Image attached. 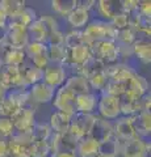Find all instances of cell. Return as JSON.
<instances>
[{
    "label": "cell",
    "mask_w": 151,
    "mask_h": 157,
    "mask_svg": "<svg viewBox=\"0 0 151 157\" xmlns=\"http://www.w3.org/2000/svg\"><path fill=\"white\" fill-rule=\"evenodd\" d=\"M0 82L7 88V89H13L16 86L24 85L21 81V70L18 67L12 66H3L2 67V77Z\"/></svg>",
    "instance_id": "20"
},
{
    "label": "cell",
    "mask_w": 151,
    "mask_h": 157,
    "mask_svg": "<svg viewBox=\"0 0 151 157\" xmlns=\"http://www.w3.org/2000/svg\"><path fill=\"white\" fill-rule=\"evenodd\" d=\"M95 9L99 13V16L101 20L104 21H110L116 14L121 13V4L120 0H99L96 2V7Z\"/></svg>",
    "instance_id": "19"
},
{
    "label": "cell",
    "mask_w": 151,
    "mask_h": 157,
    "mask_svg": "<svg viewBox=\"0 0 151 157\" xmlns=\"http://www.w3.org/2000/svg\"><path fill=\"white\" fill-rule=\"evenodd\" d=\"M32 157H49L51 153L49 140H37L33 141L29 147Z\"/></svg>",
    "instance_id": "35"
},
{
    "label": "cell",
    "mask_w": 151,
    "mask_h": 157,
    "mask_svg": "<svg viewBox=\"0 0 151 157\" xmlns=\"http://www.w3.org/2000/svg\"><path fill=\"white\" fill-rule=\"evenodd\" d=\"M55 89L46 85L45 82H38L29 88V97H30V104L36 105H45L50 104L54 98Z\"/></svg>",
    "instance_id": "12"
},
{
    "label": "cell",
    "mask_w": 151,
    "mask_h": 157,
    "mask_svg": "<svg viewBox=\"0 0 151 157\" xmlns=\"http://www.w3.org/2000/svg\"><path fill=\"white\" fill-rule=\"evenodd\" d=\"M88 136L92 137L96 143H101V141L109 139L110 136H113V126H112V122L103 119V118L96 115L95 123L92 126Z\"/></svg>",
    "instance_id": "16"
},
{
    "label": "cell",
    "mask_w": 151,
    "mask_h": 157,
    "mask_svg": "<svg viewBox=\"0 0 151 157\" xmlns=\"http://www.w3.org/2000/svg\"><path fill=\"white\" fill-rule=\"evenodd\" d=\"M37 12L32 7H25L16 16L8 18L7 30H26V28L37 18Z\"/></svg>",
    "instance_id": "11"
},
{
    "label": "cell",
    "mask_w": 151,
    "mask_h": 157,
    "mask_svg": "<svg viewBox=\"0 0 151 157\" xmlns=\"http://www.w3.org/2000/svg\"><path fill=\"white\" fill-rule=\"evenodd\" d=\"M83 42L91 43L100 41H114L117 37V30L112 26L109 21H104L101 18L91 20L84 29L81 30Z\"/></svg>",
    "instance_id": "1"
},
{
    "label": "cell",
    "mask_w": 151,
    "mask_h": 157,
    "mask_svg": "<svg viewBox=\"0 0 151 157\" xmlns=\"http://www.w3.org/2000/svg\"><path fill=\"white\" fill-rule=\"evenodd\" d=\"M135 41H137V36H135V32L131 28H126L117 32L116 43L118 46H125V47L133 46Z\"/></svg>",
    "instance_id": "34"
},
{
    "label": "cell",
    "mask_w": 151,
    "mask_h": 157,
    "mask_svg": "<svg viewBox=\"0 0 151 157\" xmlns=\"http://www.w3.org/2000/svg\"><path fill=\"white\" fill-rule=\"evenodd\" d=\"M49 144H50L51 153L57 152H76L77 140L72 136L70 132L66 134H54L49 137Z\"/></svg>",
    "instance_id": "9"
},
{
    "label": "cell",
    "mask_w": 151,
    "mask_h": 157,
    "mask_svg": "<svg viewBox=\"0 0 151 157\" xmlns=\"http://www.w3.org/2000/svg\"><path fill=\"white\" fill-rule=\"evenodd\" d=\"M7 94H8V89L0 82V101H3L7 97Z\"/></svg>",
    "instance_id": "53"
},
{
    "label": "cell",
    "mask_w": 151,
    "mask_h": 157,
    "mask_svg": "<svg viewBox=\"0 0 151 157\" xmlns=\"http://www.w3.org/2000/svg\"><path fill=\"white\" fill-rule=\"evenodd\" d=\"M53 131L50 128L49 123H36V126L33 127L32 130V137H33V141H37V140H49V137L51 136Z\"/></svg>",
    "instance_id": "37"
},
{
    "label": "cell",
    "mask_w": 151,
    "mask_h": 157,
    "mask_svg": "<svg viewBox=\"0 0 151 157\" xmlns=\"http://www.w3.org/2000/svg\"><path fill=\"white\" fill-rule=\"evenodd\" d=\"M83 42L81 30H71L65 34V46L66 48H71Z\"/></svg>",
    "instance_id": "42"
},
{
    "label": "cell",
    "mask_w": 151,
    "mask_h": 157,
    "mask_svg": "<svg viewBox=\"0 0 151 157\" xmlns=\"http://www.w3.org/2000/svg\"><path fill=\"white\" fill-rule=\"evenodd\" d=\"M0 157H9L8 139H2V137H0Z\"/></svg>",
    "instance_id": "49"
},
{
    "label": "cell",
    "mask_w": 151,
    "mask_h": 157,
    "mask_svg": "<svg viewBox=\"0 0 151 157\" xmlns=\"http://www.w3.org/2000/svg\"><path fill=\"white\" fill-rule=\"evenodd\" d=\"M151 144L149 140H145L139 136L121 143V157H150Z\"/></svg>",
    "instance_id": "4"
},
{
    "label": "cell",
    "mask_w": 151,
    "mask_h": 157,
    "mask_svg": "<svg viewBox=\"0 0 151 157\" xmlns=\"http://www.w3.org/2000/svg\"><path fill=\"white\" fill-rule=\"evenodd\" d=\"M71 124V115L65 114L61 111L51 113L50 118H49V126H50L51 131L54 134H66L70 130Z\"/></svg>",
    "instance_id": "23"
},
{
    "label": "cell",
    "mask_w": 151,
    "mask_h": 157,
    "mask_svg": "<svg viewBox=\"0 0 151 157\" xmlns=\"http://www.w3.org/2000/svg\"><path fill=\"white\" fill-rule=\"evenodd\" d=\"M47 56L49 62L51 64L65 66L67 63V48L65 45H55V46H47Z\"/></svg>",
    "instance_id": "31"
},
{
    "label": "cell",
    "mask_w": 151,
    "mask_h": 157,
    "mask_svg": "<svg viewBox=\"0 0 151 157\" xmlns=\"http://www.w3.org/2000/svg\"><path fill=\"white\" fill-rule=\"evenodd\" d=\"M17 109L18 107L13 104L12 100L6 97L3 101H0V118H11Z\"/></svg>",
    "instance_id": "41"
},
{
    "label": "cell",
    "mask_w": 151,
    "mask_h": 157,
    "mask_svg": "<svg viewBox=\"0 0 151 157\" xmlns=\"http://www.w3.org/2000/svg\"><path fill=\"white\" fill-rule=\"evenodd\" d=\"M97 117L103 118L106 121H116L121 117L120 110V101L117 97L99 94V101H97Z\"/></svg>",
    "instance_id": "6"
},
{
    "label": "cell",
    "mask_w": 151,
    "mask_h": 157,
    "mask_svg": "<svg viewBox=\"0 0 151 157\" xmlns=\"http://www.w3.org/2000/svg\"><path fill=\"white\" fill-rule=\"evenodd\" d=\"M63 85L67 89H70L75 96L85 94V93L92 92L88 84V80L80 75H69V77H67V80Z\"/></svg>",
    "instance_id": "28"
},
{
    "label": "cell",
    "mask_w": 151,
    "mask_h": 157,
    "mask_svg": "<svg viewBox=\"0 0 151 157\" xmlns=\"http://www.w3.org/2000/svg\"><path fill=\"white\" fill-rule=\"evenodd\" d=\"M26 33L30 42H40V43H46L47 37H49V30L42 22L40 17H37L30 25L26 28Z\"/></svg>",
    "instance_id": "24"
},
{
    "label": "cell",
    "mask_w": 151,
    "mask_h": 157,
    "mask_svg": "<svg viewBox=\"0 0 151 157\" xmlns=\"http://www.w3.org/2000/svg\"><path fill=\"white\" fill-rule=\"evenodd\" d=\"M66 20H67V22H69V25L72 28V30H83L91 21V12H88L87 9L77 6L74 11L66 17Z\"/></svg>",
    "instance_id": "21"
},
{
    "label": "cell",
    "mask_w": 151,
    "mask_h": 157,
    "mask_svg": "<svg viewBox=\"0 0 151 157\" xmlns=\"http://www.w3.org/2000/svg\"><path fill=\"white\" fill-rule=\"evenodd\" d=\"M11 121L13 123L14 131L21 132H32L33 127L36 126V109L32 104L26 106H22L14 111V114L11 117Z\"/></svg>",
    "instance_id": "3"
},
{
    "label": "cell",
    "mask_w": 151,
    "mask_h": 157,
    "mask_svg": "<svg viewBox=\"0 0 151 157\" xmlns=\"http://www.w3.org/2000/svg\"><path fill=\"white\" fill-rule=\"evenodd\" d=\"M137 11L141 13V16L151 18V3L149 0H139Z\"/></svg>",
    "instance_id": "47"
},
{
    "label": "cell",
    "mask_w": 151,
    "mask_h": 157,
    "mask_svg": "<svg viewBox=\"0 0 151 157\" xmlns=\"http://www.w3.org/2000/svg\"><path fill=\"white\" fill-rule=\"evenodd\" d=\"M49 157H77L75 152H57V153H50Z\"/></svg>",
    "instance_id": "51"
},
{
    "label": "cell",
    "mask_w": 151,
    "mask_h": 157,
    "mask_svg": "<svg viewBox=\"0 0 151 157\" xmlns=\"http://www.w3.org/2000/svg\"><path fill=\"white\" fill-rule=\"evenodd\" d=\"M0 7L6 12L8 18H11L13 16H16L17 13H20L26 7V3L21 2V0H2L0 2Z\"/></svg>",
    "instance_id": "33"
},
{
    "label": "cell",
    "mask_w": 151,
    "mask_h": 157,
    "mask_svg": "<svg viewBox=\"0 0 151 157\" xmlns=\"http://www.w3.org/2000/svg\"><path fill=\"white\" fill-rule=\"evenodd\" d=\"M104 72L106 77H108V80L120 82V84H124V85L134 73H138V72H134L125 63H121V62L116 63V64H112V66H106Z\"/></svg>",
    "instance_id": "14"
},
{
    "label": "cell",
    "mask_w": 151,
    "mask_h": 157,
    "mask_svg": "<svg viewBox=\"0 0 151 157\" xmlns=\"http://www.w3.org/2000/svg\"><path fill=\"white\" fill-rule=\"evenodd\" d=\"M47 46H55V45H65V33H63L61 29L53 32L49 34L47 37Z\"/></svg>",
    "instance_id": "46"
},
{
    "label": "cell",
    "mask_w": 151,
    "mask_h": 157,
    "mask_svg": "<svg viewBox=\"0 0 151 157\" xmlns=\"http://www.w3.org/2000/svg\"><path fill=\"white\" fill-rule=\"evenodd\" d=\"M124 93H125V85L124 84H120V82L108 80V82H106V85L104 88V90L101 92L100 94H106V96H112V97L118 98L120 96H122Z\"/></svg>",
    "instance_id": "40"
},
{
    "label": "cell",
    "mask_w": 151,
    "mask_h": 157,
    "mask_svg": "<svg viewBox=\"0 0 151 157\" xmlns=\"http://www.w3.org/2000/svg\"><path fill=\"white\" fill-rule=\"evenodd\" d=\"M14 132V127L11 118H0V137L2 139H9Z\"/></svg>",
    "instance_id": "43"
},
{
    "label": "cell",
    "mask_w": 151,
    "mask_h": 157,
    "mask_svg": "<svg viewBox=\"0 0 151 157\" xmlns=\"http://www.w3.org/2000/svg\"><path fill=\"white\" fill-rule=\"evenodd\" d=\"M121 4V11L124 13H129L138 7V0H120Z\"/></svg>",
    "instance_id": "48"
},
{
    "label": "cell",
    "mask_w": 151,
    "mask_h": 157,
    "mask_svg": "<svg viewBox=\"0 0 151 157\" xmlns=\"http://www.w3.org/2000/svg\"><path fill=\"white\" fill-rule=\"evenodd\" d=\"M77 6L87 9L88 12H91L92 9L96 7V0H87V2L85 0H83V2H79V0H77Z\"/></svg>",
    "instance_id": "50"
},
{
    "label": "cell",
    "mask_w": 151,
    "mask_h": 157,
    "mask_svg": "<svg viewBox=\"0 0 151 157\" xmlns=\"http://www.w3.org/2000/svg\"><path fill=\"white\" fill-rule=\"evenodd\" d=\"M92 56L99 59L105 66H112L120 62L118 46L114 41H100L91 43Z\"/></svg>",
    "instance_id": "2"
},
{
    "label": "cell",
    "mask_w": 151,
    "mask_h": 157,
    "mask_svg": "<svg viewBox=\"0 0 151 157\" xmlns=\"http://www.w3.org/2000/svg\"><path fill=\"white\" fill-rule=\"evenodd\" d=\"M6 34H7V29L0 28V45H3L4 41H6Z\"/></svg>",
    "instance_id": "54"
},
{
    "label": "cell",
    "mask_w": 151,
    "mask_h": 157,
    "mask_svg": "<svg viewBox=\"0 0 151 157\" xmlns=\"http://www.w3.org/2000/svg\"><path fill=\"white\" fill-rule=\"evenodd\" d=\"M69 77V72L65 66H58V64H49L43 70V78L42 82L46 85L51 86L53 89H58L66 82Z\"/></svg>",
    "instance_id": "8"
},
{
    "label": "cell",
    "mask_w": 151,
    "mask_h": 157,
    "mask_svg": "<svg viewBox=\"0 0 151 157\" xmlns=\"http://www.w3.org/2000/svg\"><path fill=\"white\" fill-rule=\"evenodd\" d=\"M87 80H88L91 90L96 93V94H100V93L104 90L106 82H108V77H106L105 72L103 71V72H99V73H96V75L88 77Z\"/></svg>",
    "instance_id": "36"
},
{
    "label": "cell",
    "mask_w": 151,
    "mask_h": 157,
    "mask_svg": "<svg viewBox=\"0 0 151 157\" xmlns=\"http://www.w3.org/2000/svg\"><path fill=\"white\" fill-rule=\"evenodd\" d=\"M20 70H21V81L25 86L30 88L32 85L42 81L43 70H40V68L34 67L33 64H26V63L22 67H20Z\"/></svg>",
    "instance_id": "25"
},
{
    "label": "cell",
    "mask_w": 151,
    "mask_h": 157,
    "mask_svg": "<svg viewBox=\"0 0 151 157\" xmlns=\"http://www.w3.org/2000/svg\"><path fill=\"white\" fill-rule=\"evenodd\" d=\"M131 121H133L135 135L146 140L150 136V132H151V113L139 111L138 114L131 117Z\"/></svg>",
    "instance_id": "18"
},
{
    "label": "cell",
    "mask_w": 151,
    "mask_h": 157,
    "mask_svg": "<svg viewBox=\"0 0 151 157\" xmlns=\"http://www.w3.org/2000/svg\"><path fill=\"white\" fill-rule=\"evenodd\" d=\"M9 157H32L30 149L26 145H17L9 143Z\"/></svg>",
    "instance_id": "44"
},
{
    "label": "cell",
    "mask_w": 151,
    "mask_h": 157,
    "mask_svg": "<svg viewBox=\"0 0 151 157\" xmlns=\"http://www.w3.org/2000/svg\"><path fill=\"white\" fill-rule=\"evenodd\" d=\"M120 110L122 117H133L141 111V98L134 97L128 93H124L118 97Z\"/></svg>",
    "instance_id": "22"
},
{
    "label": "cell",
    "mask_w": 151,
    "mask_h": 157,
    "mask_svg": "<svg viewBox=\"0 0 151 157\" xmlns=\"http://www.w3.org/2000/svg\"><path fill=\"white\" fill-rule=\"evenodd\" d=\"M125 93L131 94L134 97L142 98L149 92V81L145 76L139 75V73H134L128 81L125 82Z\"/></svg>",
    "instance_id": "15"
},
{
    "label": "cell",
    "mask_w": 151,
    "mask_h": 157,
    "mask_svg": "<svg viewBox=\"0 0 151 157\" xmlns=\"http://www.w3.org/2000/svg\"><path fill=\"white\" fill-rule=\"evenodd\" d=\"M7 22H8V16L6 14V12L3 11V8L0 7V28L7 29Z\"/></svg>",
    "instance_id": "52"
},
{
    "label": "cell",
    "mask_w": 151,
    "mask_h": 157,
    "mask_svg": "<svg viewBox=\"0 0 151 157\" xmlns=\"http://www.w3.org/2000/svg\"><path fill=\"white\" fill-rule=\"evenodd\" d=\"M24 51H25L26 59L30 60V59L41 55V54H46L47 52V45L46 43H40V42H29Z\"/></svg>",
    "instance_id": "38"
},
{
    "label": "cell",
    "mask_w": 151,
    "mask_h": 157,
    "mask_svg": "<svg viewBox=\"0 0 151 157\" xmlns=\"http://www.w3.org/2000/svg\"><path fill=\"white\" fill-rule=\"evenodd\" d=\"M97 151H99V143H96L89 136H84L77 140L75 153L77 157H97Z\"/></svg>",
    "instance_id": "30"
},
{
    "label": "cell",
    "mask_w": 151,
    "mask_h": 157,
    "mask_svg": "<svg viewBox=\"0 0 151 157\" xmlns=\"http://www.w3.org/2000/svg\"><path fill=\"white\" fill-rule=\"evenodd\" d=\"M50 4L53 12L66 18L77 7V0H53Z\"/></svg>",
    "instance_id": "32"
},
{
    "label": "cell",
    "mask_w": 151,
    "mask_h": 157,
    "mask_svg": "<svg viewBox=\"0 0 151 157\" xmlns=\"http://www.w3.org/2000/svg\"><path fill=\"white\" fill-rule=\"evenodd\" d=\"M29 42L30 41H29L26 30H7L4 43L8 47L17 48V50H25Z\"/></svg>",
    "instance_id": "27"
},
{
    "label": "cell",
    "mask_w": 151,
    "mask_h": 157,
    "mask_svg": "<svg viewBox=\"0 0 151 157\" xmlns=\"http://www.w3.org/2000/svg\"><path fill=\"white\" fill-rule=\"evenodd\" d=\"M112 126H113V136H116L121 143L131 139V137H134V136H137L135 135V131H134V127H133L131 117L121 115L112 123Z\"/></svg>",
    "instance_id": "13"
},
{
    "label": "cell",
    "mask_w": 151,
    "mask_h": 157,
    "mask_svg": "<svg viewBox=\"0 0 151 157\" xmlns=\"http://www.w3.org/2000/svg\"><path fill=\"white\" fill-rule=\"evenodd\" d=\"M92 56L91 46L85 42H81L71 48H67V63L66 68L69 67H80Z\"/></svg>",
    "instance_id": "10"
},
{
    "label": "cell",
    "mask_w": 151,
    "mask_h": 157,
    "mask_svg": "<svg viewBox=\"0 0 151 157\" xmlns=\"http://www.w3.org/2000/svg\"><path fill=\"white\" fill-rule=\"evenodd\" d=\"M95 119H96V114L75 113V114L71 115V124L69 132L76 140H80L81 137L89 135L92 126L95 123Z\"/></svg>",
    "instance_id": "5"
},
{
    "label": "cell",
    "mask_w": 151,
    "mask_h": 157,
    "mask_svg": "<svg viewBox=\"0 0 151 157\" xmlns=\"http://www.w3.org/2000/svg\"><path fill=\"white\" fill-rule=\"evenodd\" d=\"M133 48V55L141 64L147 66L151 62V43L150 39H137L134 45L131 46Z\"/></svg>",
    "instance_id": "26"
},
{
    "label": "cell",
    "mask_w": 151,
    "mask_h": 157,
    "mask_svg": "<svg viewBox=\"0 0 151 157\" xmlns=\"http://www.w3.org/2000/svg\"><path fill=\"white\" fill-rule=\"evenodd\" d=\"M121 141L116 136H110L109 139L99 143L97 157H120Z\"/></svg>",
    "instance_id": "29"
},
{
    "label": "cell",
    "mask_w": 151,
    "mask_h": 157,
    "mask_svg": "<svg viewBox=\"0 0 151 157\" xmlns=\"http://www.w3.org/2000/svg\"><path fill=\"white\" fill-rule=\"evenodd\" d=\"M9 143L12 144H17V145H26L30 147L33 143V137H32V132H21V131H14L11 135V137L8 139Z\"/></svg>",
    "instance_id": "39"
},
{
    "label": "cell",
    "mask_w": 151,
    "mask_h": 157,
    "mask_svg": "<svg viewBox=\"0 0 151 157\" xmlns=\"http://www.w3.org/2000/svg\"><path fill=\"white\" fill-rule=\"evenodd\" d=\"M75 94L70 89H67L65 85L55 89V94L51 104L55 111H61L65 114L72 115L75 114Z\"/></svg>",
    "instance_id": "7"
},
{
    "label": "cell",
    "mask_w": 151,
    "mask_h": 157,
    "mask_svg": "<svg viewBox=\"0 0 151 157\" xmlns=\"http://www.w3.org/2000/svg\"><path fill=\"white\" fill-rule=\"evenodd\" d=\"M112 24V26H113L117 32L118 30H122V29H126L129 28V22H128V14L121 12L118 14H116V16L113 17L109 21Z\"/></svg>",
    "instance_id": "45"
},
{
    "label": "cell",
    "mask_w": 151,
    "mask_h": 157,
    "mask_svg": "<svg viewBox=\"0 0 151 157\" xmlns=\"http://www.w3.org/2000/svg\"><path fill=\"white\" fill-rule=\"evenodd\" d=\"M97 101H99V94L93 92L85 93L75 97V113H81V114H95L97 109Z\"/></svg>",
    "instance_id": "17"
},
{
    "label": "cell",
    "mask_w": 151,
    "mask_h": 157,
    "mask_svg": "<svg viewBox=\"0 0 151 157\" xmlns=\"http://www.w3.org/2000/svg\"><path fill=\"white\" fill-rule=\"evenodd\" d=\"M2 67L3 66H0V77H2Z\"/></svg>",
    "instance_id": "55"
}]
</instances>
